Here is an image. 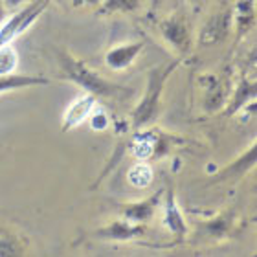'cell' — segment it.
Wrapping results in <instances>:
<instances>
[{"label": "cell", "instance_id": "1", "mask_svg": "<svg viewBox=\"0 0 257 257\" xmlns=\"http://www.w3.org/2000/svg\"><path fill=\"white\" fill-rule=\"evenodd\" d=\"M57 61H59V72L63 75L64 81H70L83 88V92H88L92 96H96L97 99H127L128 96H133L134 90L128 86L118 85L114 81L103 77L99 72L90 68L85 61L77 59L74 54L70 52H59L57 54Z\"/></svg>", "mask_w": 257, "mask_h": 257}, {"label": "cell", "instance_id": "2", "mask_svg": "<svg viewBox=\"0 0 257 257\" xmlns=\"http://www.w3.org/2000/svg\"><path fill=\"white\" fill-rule=\"evenodd\" d=\"M182 57L171 59L167 63H162L158 66L147 70V79H145V92L144 96L140 97V101L136 103V107L131 112V127L134 131L149 127L160 114L162 107V96L166 90L167 79L175 74V70L180 66Z\"/></svg>", "mask_w": 257, "mask_h": 257}, {"label": "cell", "instance_id": "3", "mask_svg": "<svg viewBox=\"0 0 257 257\" xmlns=\"http://www.w3.org/2000/svg\"><path fill=\"white\" fill-rule=\"evenodd\" d=\"M52 0H28L26 4L11 13L8 21L0 24V44H10L37 22V19L48 10Z\"/></svg>", "mask_w": 257, "mask_h": 257}, {"label": "cell", "instance_id": "4", "mask_svg": "<svg viewBox=\"0 0 257 257\" xmlns=\"http://www.w3.org/2000/svg\"><path fill=\"white\" fill-rule=\"evenodd\" d=\"M173 136L162 133L158 128H140L136 131V136L131 145V155L136 160H158L162 156H166L169 153L173 145Z\"/></svg>", "mask_w": 257, "mask_h": 257}, {"label": "cell", "instance_id": "5", "mask_svg": "<svg viewBox=\"0 0 257 257\" xmlns=\"http://www.w3.org/2000/svg\"><path fill=\"white\" fill-rule=\"evenodd\" d=\"M158 30H160L162 39L173 52H177L178 57H184L191 48V24L188 17L182 15L180 11H175L171 15L164 17L158 21Z\"/></svg>", "mask_w": 257, "mask_h": 257}, {"label": "cell", "instance_id": "6", "mask_svg": "<svg viewBox=\"0 0 257 257\" xmlns=\"http://www.w3.org/2000/svg\"><path fill=\"white\" fill-rule=\"evenodd\" d=\"M94 235L101 241H110V242H128L136 241L140 237L147 235V226L138 224V222H131L127 219H114L108 224L97 228Z\"/></svg>", "mask_w": 257, "mask_h": 257}, {"label": "cell", "instance_id": "7", "mask_svg": "<svg viewBox=\"0 0 257 257\" xmlns=\"http://www.w3.org/2000/svg\"><path fill=\"white\" fill-rule=\"evenodd\" d=\"M231 30H233V10H220L206 21L198 41L202 46H213L222 43L231 33Z\"/></svg>", "mask_w": 257, "mask_h": 257}, {"label": "cell", "instance_id": "8", "mask_svg": "<svg viewBox=\"0 0 257 257\" xmlns=\"http://www.w3.org/2000/svg\"><path fill=\"white\" fill-rule=\"evenodd\" d=\"M97 105V97L88 94V92H83L75 97L74 101L70 103L68 107L64 108L63 118H61V131L63 133H70L77 128L79 125H83L88 119L90 112L94 110V107Z\"/></svg>", "mask_w": 257, "mask_h": 257}, {"label": "cell", "instance_id": "9", "mask_svg": "<svg viewBox=\"0 0 257 257\" xmlns=\"http://www.w3.org/2000/svg\"><path fill=\"white\" fill-rule=\"evenodd\" d=\"M202 88H204V101L202 108L206 114L219 112L220 108L226 107L228 97H230V86L226 81H222L217 75L206 74L202 77Z\"/></svg>", "mask_w": 257, "mask_h": 257}, {"label": "cell", "instance_id": "10", "mask_svg": "<svg viewBox=\"0 0 257 257\" xmlns=\"http://www.w3.org/2000/svg\"><path fill=\"white\" fill-rule=\"evenodd\" d=\"M162 198H164V189L153 193L147 198L136 200V202H128L121 206V217L131 222H138V224H147L155 219L156 211L162 206Z\"/></svg>", "mask_w": 257, "mask_h": 257}, {"label": "cell", "instance_id": "11", "mask_svg": "<svg viewBox=\"0 0 257 257\" xmlns=\"http://www.w3.org/2000/svg\"><path fill=\"white\" fill-rule=\"evenodd\" d=\"M145 50V41H133L123 43L118 46H112L105 54V66L114 72H123L140 57V54Z\"/></svg>", "mask_w": 257, "mask_h": 257}, {"label": "cell", "instance_id": "12", "mask_svg": "<svg viewBox=\"0 0 257 257\" xmlns=\"http://www.w3.org/2000/svg\"><path fill=\"white\" fill-rule=\"evenodd\" d=\"M162 206H164V224L178 241H182L188 235V222L184 219L182 211L177 204V195L175 189L167 188L164 189V198H162Z\"/></svg>", "mask_w": 257, "mask_h": 257}, {"label": "cell", "instance_id": "13", "mask_svg": "<svg viewBox=\"0 0 257 257\" xmlns=\"http://www.w3.org/2000/svg\"><path fill=\"white\" fill-rule=\"evenodd\" d=\"M257 97V86L253 79H241L233 88V94H230L228 103L224 107V114L228 118L235 116L239 110H244L246 107H250L252 103H255Z\"/></svg>", "mask_w": 257, "mask_h": 257}, {"label": "cell", "instance_id": "14", "mask_svg": "<svg viewBox=\"0 0 257 257\" xmlns=\"http://www.w3.org/2000/svg\"><path fill=\"white\" fill-rule=\"evenodd\" d=\"M255 162H257V144L252 142L250 147L241 156H237L231 164H228L224 169H220L211 180L213 182H224V180H230V178H239L242 175H246L250 169H253Z\"/></svg>", "mask_w": 257, "mask_h": 257}, {"label": "cell", "instance_id": "15", "mask_svg": "<svg viewBox=\"0 0 257 257\" xmlns=\"http://www.w3.org/2000/svg\"><path fill=\"white\" fill-rule=\"evenodd\" d=\"M43 86L50 85V79L44 75H24V74H8L0 75V94L4 92H15L22 90V88H32V86Z\"/></svg>", "mask_w": 257, "mask_h": 257}, {"label": "cell", "instance_id": "16", "mask_svg": "<svg viewBox=\"0 0 257 257\" xmlns=\"http://www.w3.org/2000/svg\"><path fill=\"white\" fill-rule=\"evenodd\" d=\"M200 226H202V230L206 235L220 241V239H224V237L230 235L231 226H233V213H231V211H226V213L215 215L213 219L202 220Z\"/></svg>", "mask_w": 257, "mask_h": 257}, {"label": "cell", "instance_id": "17", "mask_svg": "<svg viewBox=\"0 0 257 257\" xmlns=\"http://www.w3.org/2000/svg\"><path fill=\"white\" fill-rule=\"evenodd\" d=\"M153 180H155V173H153V167H151L149 162L136 160V164H133V167L127 173V182L134 189L149 188Z\"/></svg>", "mask_w": 257, "mask_h": 257}, {"label": "cell", "instance_id": "18", "mask_svg": "<svg viewBox=\"0 0 257 257\" xmlns=\"http://www.w3.org/2000/svg\"><path fill=\"white\" fill-rule=\"evenodd\" d=\"M144 4V0H101L97 6V17L108 15H125V13H134Z\"/></svg>", "mask_w": 257, "mask_h": 257}, {"label": "cell", "instance_id": "19", "mask_svg": "<svg viewBox=\"0 0 257 257\" xmlns=\"http://www.w3.org/2000/svg\"><path fill=\"white\" fill-rule=\"evenodd\" d=\"M24 253H26V246L17 233L0 231V257H17Z\"/></svg>", "mask_w": 257, "mask_h": 257}, {"label": "cell", "instance_id": "20", "mask_svg": "<svg viewBox=\"0 0 257 257\" xmlns=\"http://www.w3.org/2000/svg\"><path fill=\"white\" fill-rule=\"evenodd\" d=\"M19 52L13 46V43L10 44H0V75H8L17 72L19 68Z\"/></svg>", "mask_w": 257, "mask_h": 257}, {"label": "cell", "instance_id": "21", "mask_svg": "<svg viewBox=\"0 0 257 257\" xmlns=\"http://www.w3.org/2000/svg\"><path fill=\"white\" fill-rule=\"evenodd\" d=\"M86 121L90 123L92 131H105V128L108 127L107 114H105V110H103V108L97 107V105L94 107V110L90 112V116H88V119H86Z\"/></svg>", "mask_w": 257, "mask_h": 257}, {"label": "cell", "instance_id": "22", "mask_svg": "<svg viewBox=\"0 0 257 257\" xmlns=\"http://www.w3.org/2000/svg\"><path fill=\"white\" fill-rule=\"evenodd\" d=\"M74 8H97L101 4V0H66Z\"/></svg>", "mask_w": 257, "mask_h": 257}, {"label": "cell", "instance_id": "23", "mask_svg": "<svg viewBox=\"0 0 257 257\" xmlns=\"http://www.w3.org/2000/svg\"><path fill=\"white\" fill-rule=\"evenodd\" d=\"M26 2H28V0H0V4L4 6L6 11H15V10H19V8H21V6H24Z\"/></svg>", "mask_w": 257, "mask_h": 257}, {"label": "cell", "instance_id": "24", "mask_svg": "<svg viewBox=\"0 0 257 257\" xmlns=\"http://www.w3.org/2000/svg\"><path fill=\"white\" fill-rule=\"evenodd\" d=\"M162 4V0H149V8L151 11H156V8Z\"/></svg>", "mask_w": 257, "mask_h": 257}, {"label": "cell", "instance_id": "25", "mask_svg": "<svg viewBox=\"0 0 257 257\" xmlns=\"http://www.w3.org/2000/svg\"><path fill=\"white\" fill-rule=\"evenodd\" d=\"M4 17H6V10H4V6L0 4V24L4 22Z\"/></svg>", "mask_w": 257, "mask_h": 257}, {"label": "cell", "instance_id": "26", "mask_svg": "<svg viewBox=\"0 0 257 257\" xmlns=\"http://www.w3.org/2000/svg\"><path fill=\"white\" fill-rule=\"evenodd\" d=\"M188 2H189L191 6H198V4H202L204 0H188Z\"/></svg>", "mask_w": 257, "mask_h": 257}]
</instances>
